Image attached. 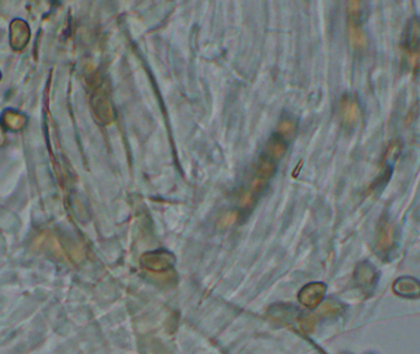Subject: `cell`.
<instances>
[{"label":"cell","mask_w":420,"mask_h":354,"mask_svg":"<svg viewBox=\"0 0 420 354\" xmlns=\"http://www.w3.org/2000/svg\"><path fill=\"white\" fill-rule=\"evenodd\" d=\"M405 48L410 58H416L420 55V18L410 19L407 26L405 37Z\"/></svg>","instance_id":"6da1fadb"},{"label":"cell","mask_w":420,"mask_h":354,"mask_svg":"<svg viewBox=\"0 0 420 354\" xmlns=\"http://www.w3.org/2000/svg\"><path fill=\"white\" fill-rule=\"evenodd\" d=\"M323 290L325 288L322 285H307L300 293V301L306 306H315L317 301L321 299Z\"/></svg>","instance_id":"7a4b0ae2"},{"label":"cell","mask_w":420,"mask_h":354,"mask_svg":"<svg viewBox=\"0 0 420 354\" xmlns=\"http://www.w3.org/2000/svg\"><path fill=\"white\" fill-rule=\"evenodd\" d=\"M144 264L147 268H150L153 271H163L168 268L171 266V256L166 254L163 256L161 252L158 254H150V256H145L144 259Z\"/></svg>","instance_id":"3957f363"},{"label":"cell","mask_w":420,"mask_h":354,"mask_svg":"<svg viewBox=\"0 0 420 354\" xmlns=\"http://www.w3.org/2000/svg\"><path fill=\"white\" fill-rule=\"evenodd\" d=\"M358 114H359V109H358L355 101L353 99H346L343 101L341 115H343V121L346 125H353L358 120Z\"/></svg>","instance_id":"277c9868"}]
</instances>
